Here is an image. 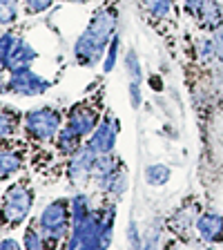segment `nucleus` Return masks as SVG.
<instances>
[{"instance_id":"obj_12","label":"nucleus","mask_w":223,"mask_h":250,"mask_svg":"<svg viewBox=\"0 0 223 250\" xmlns=\"http://www.w3.org/2000/svg\"><path fill=\"white\" fill-rule=\"evenodd\" d=\"M197 18L203 27L214 29V27L223 21V11H221V7H219L217 0H203V5H201V9H199Z\"/></svg>"},{"instance_id":"obj_8","label":"nucleus","mask_w":223,"mask_h":250,"mask_svg":"<svg viewBox=\"0 0 223 250\" xmlns=\"http://www.w3.org/2000/svg\"><path fill=\"white\" fill-rule=\"evenodd\" d=\"M67 127L74 132L76 136H85L96 127V112L83 105H76V107L69 112L67 119Z\"/></svg>"},{"instance_id":"obj_7","label":"nucleus","mask_w":223,"mask_h":250,"mask_svg":"<svg viewBox=\"0 0 223 250\" xmlns=\"http://www.w3.org/2000/svg\"><path fill=\"white\" fill-rule=\"evenodd\" d=\"M197 232L203 241L214 244L223 239V214L219 212H203L197 217Z\"/></svg>"},{"instance_id":"obj_1","label":"nucleus","mask_w":223,"mask_h":250,"mask_svg":"<svg viewBox=\"0 0 223 250\" xmlns=\"http://www.w3.org/2000/svg\"><path fill=\"white\" fill-rule=\"evenodd\" d=\"M114 27H116V14L114 9H101L99 14L92 18L85 31L81 34V38L74 45V56L78 62L83 65H94L99 62V58L103 56L105 47L112 42L114 38Z\"/></svg>"},{"instance_id":"obj_26","label":"nucleus","mask_w":223,"mask_h":250,"mask_svg":"<svg viewBox=\"0 0 223 250\" xmlns=\"http://www.w3.org/2000/svg\"><path fill=\"white\" fill-rule=\"evenodd\" d=\"M130 94H132V105H134V107H139V103H141V96H139V81H134V83L130 85Z\"/></svg>"},{"instance_id":"obj_23","label":"nucleus","mask_w":223,"mask_h":250,"mask_svg":"<svg viewBox=\"0 0 223 250\" xmlns=\"http://www.w3.org/2000/svg\"><path fill=\"white\" fill-rule=\"evenodd\" d=\"M125 67L130 69V76L134 78V81H139L141 78V67H139V58H136V54L132 52H127V56H125Z\"/></svg>"},{"instance_id":"obj_3","label":"nucleus","mask_w":223,"mask_h":250,"mask_svg":"<svg viewBox=\"0 0 223 250\" xmlns=\"http://www.w3.org/2000/svg\"><path fill=\"white\" fill-rule=\"evenodd\" d=\"M25 125L34 139L38 141H52L61 130V114L52 107L31 109L25 114Z\"/></svg>"},{"instance_id":"obj_4","label":"nucleus","mask_w":223,"mask_h":250,"mask_svg":"<svg viewBox=\"0 0 223 250\" xmlns=\"http://www.w3.org/2000/svg\"><path fill=\"white\" fill-rule=\"evenodd\" d=\"M41 230H45L42 234H49V237H62L67 232L69 226V201L67 199H58V201L49 203L41 214V221H38Z\"/></svg>"},{"instance_id":"obj_22","label":"nucleus","mask_w":223,"mask_h":250,"mask_svg":"<svg viewBox=\"0 0 223 250\" xmlns=\"http://www.w3.org/2000/svg\"><path fill=\"white\" fill-rule=\"evenodd\" d=\"M119 45H121V41H119V36H114L112 38V42H109V52H107V58H105V72H112L114 69V62H116V54H119Z\"/></svg>"},{"instance_id":"obj_20","label":"nucleus","mask_w":223,"mask_h":250,"mask_svg":"<svg viewBox=\"0 0 223 250\" xmlns=\"http://www.w3.org/2000/svg\"><path fill=\"white\" fill-rule=\"evenodd\" d=\"M42 232H38L36 230V224L34 226H29V230H27V234H25V241H22V246H25L27 250H38V248H42V237H41Z\"/></svg>"},{"instance_id":"obj_5","label":"nucleus","mask_w":223,"mask_h":250,"mask_svg":"<svg viewBox=\"0 0 223 250\" xmlns=\"http://www.w3.org/2000/svg\"><path fill=\"white\" fill-rule=\"evenodd\" d=\"M49 85H52L49 81L38 76L36 72H31L29 67H25V69H18V72H11L7 87H9V92L20 94V96H36V94L47 92Z\"/></svg>"},{"instance_id":"obj_16","label":"nucleus","mask_w":223,"mask_h":250,"mask_svg":"<svg viewBox=\"0 0 223 250\" xmlns=\"http://www.w3.org/2000/svg\"><path fill=\"white\" fill-rule=\"evenodd\" d=\"M18 16V0H0V22L11 25Z\"/></svg>"},{"instance_id":"obj_29","label":"nucleus","mask_w":223,"mask_h":250,"mask_svg":"<svg viewBox=\"0 0 223 250\" xmlns=\"http://www.w3.org/2000/svg\"><path fill=\"white\" fill-rule=\"evenodd\" d=\"M67 2H87V0H67Z\"/></svg>"},{"instance_id":"obj_13","label":"nucleus","mask_w":223,"mask_h":250,"mask_svg":"<svg viewBox=\"0 0 223 250\" xmlns=\"http://www.w3.org/2000/svg\"><path fill=\"white\" fill-rule=\"evenodd\" d=\"M116 172V163H114V159L109 154H101V156H96V161H94V170H92V174L96 179H101V181H105V179L109 177V174H114Z\"/></svg>"},{"instance_id":"obj_9","label":"nucleus","mask_w":223,"mask_h":250,"mask_svg":"<svg viewBox=\"0 0 223 250\" xmlns=\"http://www.w3.org/2000/svg\"><path fill=\"white\" fill-rule=\"evenodd\" d=\"M96 152L92 150L89 146L81 147L76 152V156L72 159V166H69V177L76 179V181H83L85 177H89L94 170V161H96Z\"/></svg>"},{"instance_id":"obj_19","label":"nucleus","mask_w":223,"mask_h":250,"mask_svg":"<svg viewBox=\"0 0 223 250\" xmlns=\"http://www.w3.org/2000/svg\"><path fill=\"white\" fill-rule=\"evenodd\" d=\"M81 139V136H76L69 127H65V130L61 132V136H58V147H61L62 152H74L76 150V141Z\"/></svg>"},{"instance_id":"obj_10","label":"nucleus","mask_w":223,"mask_h":250,"mask_svg":"<svg viewBox=\"0 0 223 250\" xmlns=\"http://www.w3.org/2000/svg\"><path fill=\"white\" fill-rule=\"evenodd\" d=\"M36 58V49L29 47V42L25 41H16L14 49H11L9 58H7V69L9 72H18V69H25L31 65V61Z\"/></svg>"},{"instance_id":"obj_6","label":"nucleus","mask_w":223,"mask_h":250,"mask_svg":"<svg viewBox=\"0 0 223 250\" xmlns=\"http://www.w3.org/2000/svg\"><path fill=\"white\" fill-rule=\"evenodd\" d=\"M114 141H116V123L109 116H105L103 123L94 127V134L87 141V146L96 154H109L112 147H114Z\"/></svg>"},{"instance_id":"obj_27","label":"nucleus","mask_w":223,"mask_h":250,"mask_svg":"<svg viewBox=\"0 0 223 250\" xmlns=\"http://www.w3.org/2000/svg\"><path fill=\"white\" fill-rule=\"evenodd\" d=\"M185 5H187V11H190V14L197 16L199 9H201V5H203V0H185Z\"/></svg>"},{"instance_id":"obj_24","label":"nucleus","mask_w":223,"mask_h":250,"mask_svg":"<svg viewBox=\"0 0 223 250\" xmlns=\"http://www.w3.org/2000/svg\"><path fill=\"white\" fill-rule=\"evenodd\" d=\"M14 130V119L7 114L5 109H0V139H5L7 134H11Z\"/></svg>"},{"instance_id":"obj_28","label":"nucleus","mask_w":223,"mask_h":250,"mask_svg":"<svg viewBox=\"0 0 223 250\" xmlns=\"http://www.w3.org/2000/svg\"><path fill=\"white\" fill-rule=\"evenodd\" d=\"M7 248L18 250V248H20V244H18L16 239H5V241H0V250H7Z\"/></svg>"},{"instance_id":"obj_18","label":"nucleus","mask_w":223,"mask_h":250,"mask_svg":"<svg viewBox=\"0 0 223 250\" xmlns=\"http://www.w3.org/2000/svg\"><path fill=\"white\" fill-rule=\"evenodd\" d=\"M14 45H16L14 34H5V36H0V69H7V58H9Z\"/></svg>"},{"instance_id":"obj_21","label":"nucleus","mask_w":223,"mask_h":250,"mask_svg":"<svg viewBox=\"0 0 223 250\" xmlns=\"http://www.w3.org/2000/svg\"><path fill=\"white\" fill-rule=\"evenodd\" d=\"M214 36H212V45H214V56L223 62V21L214 27Z\"/></svg>"},{"instance_id":"obj_17","label":"nucleus","mask_w":223,"mask_h":250,"mask_svg":"<svg viewBox=\"0 0 223 250\" xmlns=\"http://www.w3.org/2000/svg\"><path fill=\"white\" fill-rule=\"evenodd\" d=\"M141 2L154 18H165L170 11V0H141Z\"/></svg>"},{"instance_id":"obj_2","label":"nucleus","mask_w":223,"mask_h":250,"mask_svg":"<svg viewBox=\"0 0 223 250\" xmlns=\"http://www.w3.org/2000/svg\"><path fill=\"white\" fill-rule=\"evenodd\" d=\"M31 210V192L22 183H14L5 192L2 199V208H0V219L5 226H18L27 219Z\"/></svg>"},{"instance_id":"obj_14","label":"nucleus","mask_w":223,"mask_h":250,"mask_svg":"<svg viewBox=\"0 0 223 250\" xmlns=\"http://www.w3.org/2000/svg\"><path fill=\"white\" fill-rule=\"evenodd\" d=\"M20 167V156L14 152H0V181H5Z\"/></svg>"},{"instance_id":"obj_11","label":"nucleus","mask_w":223,"mask_h":250,"mask_svg":"<svg viewBox=\"0 0 223 250\" xmlns=\"http://www.w3.org/2000/svg\"><path fill=\"white\" fill-rule=\"evenodd\" d=\"M197 214H199V206L197 203H185L183 208H179L177 212L170 217V228L174 232H185L197 224Z\"/></svg>"},{"instance_id":"obj_25","label":"nucleus","mask_w":223,"mask_h":250,"mask_svg":"<svg viewBox=\"0 0 223 250\" xmlns=\"http://www.w3.org/2000/svg\"><path fill=\"white\" fill-rule=\"evenodd\" d=\"M25 5L31 14H41V11L52 7V0H25Z\"/></svg>"},{"instance_id":"obj_15","label":"nucleus","mask_w":223,"mask_h":250,"mask_svg":"<svg viewBox=\"0 0 223 250\" xmlns=\"http://www.w3.org/2000/svg\"><path fill=\"white\" fill-rule=\"evenodd\" d=\"M145 179L150 186H163L170 179V167L163 166V163H154V166H150L145 170Z\"/></svg>"}]
</instances>
